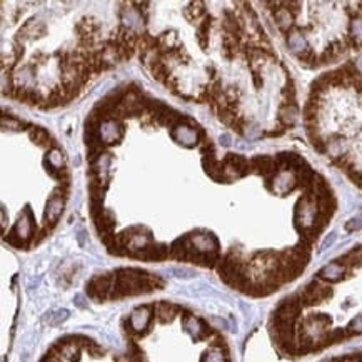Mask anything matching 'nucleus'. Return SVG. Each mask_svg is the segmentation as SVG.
<instances>
[{"label":"nucleus","mask_w":362,"mask_h":362,"mask_svg":"<svg viewBox=\"0 0 362 362\" xmlns=\"http://www.w3.org/2000/svg\"><path fill=\"white\" fill-rule=\"evenodd\" d=\"M254 82H256V87H260V85H262V80H260L259 74H254Z\"/></svg>","instance_id":"obj_28"},{"label":"nucleus","mask_w":362,"mask_h":362,"mask_svg":"<svg viewBox=\"0 0 362 362\" xmlns=\"http://www.w3.org/2000/svg\"><path fill=\"white\" fill-rule=\"evenodd\" d=\"M29 137H30L34 142H37L39 145H42V147H54L52 139H50V135L47 134V130L40 129V127H30Z\"/></svg>","instance_id":"obj_12"},{"label":"nucleus","mask_w":362,"mask_h":362,"mask_svg":"<svg viewBox=\"0 0 362 362\" xmlns=\"http://www.w3.org/2000/svg\"><path fill=\"white\" fill-rule=\"evenodd\" d=\"M339 262L342 265H349V267H357V265H362V245L355 247L351 252H347L346 256H342L339 259Z\"/></svg>","instance_id":"obj_13"},{"label":"nucleus","mask_w":362,"mask_h":362,"mask_svg":"<svg viewBox=\"0 0 362 362\" xmlns=\"http://www.w3.org/2000/svg\"><path fill=\"white\" fill-rule=\"evenodd\" d=\"M251 172L264 175L267 180H272V177L279 174L276 159L270 155H257L251 159Z\"/></svg>","instance_id":"obj_4"},{"label":"nucleus","mask_w":362,"mask_h":362,"mask_svg":"<svg viewBox=\"0 0 362 362\" xmlns=\"http://www.w3.org/2000/svg\"><path fill=\"white\" fill-rule=\"evenodd\" d=\"M297 57H299V60H301V62H304V63H309V62H317V60H319V59H317V57H315L314 50L310 49V47H307L306 50H304V52H301V54L297 55Z\"/></svg>","instance_id":"obj_21"},{"label":"nucleus","mask_w":362,"mask_h":362,"mask_svg":"<svg viewBox=\"0 0 362 362\" xmlns=\"http://www.w3.org/2000/svg\"><path fill=\"white\" fill-rule=\"evenodd\" d=\"M296 296H297V299H299V302L302 304V307L304 306H315V304L329 299V297L332 296V289L329 287L327 284H324L322 281L317 279V281H312L304 289H301Z\"/></svg>","instance_id":"obj_1"},{"label":"nucleus","mask_w":362,"mask_h":362,"mask_svg":"<svg viewBox=\"0 0 362 362\" xmlns=\"http://www.w3.org/2000/svg\"><path fill=\"white\" fill-rule=\"evenodd\" d=\"M152 319V309L144 306V307H137L134 312L129 317V331L134 334H144L147 331L149 324Z\"/></svg>","instance_id":"obj_5"},{"label":"nucleus","mask_w":362,"mask_h":362,"mask_svg":"<svg viewBox=\"0 0 362 362\" xmlns=\"http://www.w3.org/2000/svg\"><path fill=\"white\" fill-rule=\"evenodd\" d=\"M114 282H116V276H97L94 277L90 282L87 284V294L95 301H105L110 299L112 289H114Z\"/></svg>","instance_id":"obj_2"},{"label":"nucleus","mask_w":362,"mask_h":362,"mask_svg":"<svg viewBox=\"0 0 362 362\" xmlns=\"http://www.w3.org/2000/svg\"><path fill=\"white\" fill-rule=\"evenodd\" d=\"M297 120V107L296 105H282L279 109V122L282 127H292Z\"/></svg>","instance_id":"obj_11"},{"label":"nucleus","mask_w":362,"mask_h":362,"mask_svg":"<svg viewBox=\"0 0 362 362\" xmlns=\"http://www.w3.org/2000/svg\"><path fill=\"white\" fill-rule=\"evenodd\" d=\"M302 309V304L297 299V296H290V297H285V299L279 304V307L274 314V321L277 322H289V324H294L297 315H299Z\"/></svg>","instance_id":"obj_3"},{"label":"nucleus","mask_w":362,"mask_h":362,"mask_svg":"<svg viewBox=\"0 0 362 362\" xmlns=\"http://www.w3.org/2000/svg\"><path fill=\"white\" fill-rule=\"evenodd\" d=\"M75 304H77V306L82 307V309L87 307V306H85V302H84V297H82V296H77V297H75Z\"/></svg>","instance_id":"obj_27"},{"label":"nucleus","mask_w":362,"mask_h":362,"mask_svg":"<svg viewBox=\"0 0 362 362\" xmlns=\"http://www.w3.org/2000/svg\"><path fill=\"white\" fill-rule=\"evenodd\" d=\"M274 18L282 30H287L289 27H292V22H294V15L290 14L289 9H276Z\"/></svg>","instance_id":"obj_14"},{"label":"nucleus","mask_w":362,"mask_h":362,"mask_svg":"<svg viewBox=\"0 0 362 362\" xmlns=\"http://www.w3.org/2000/svg\"><path fill=\"white\" fill-rule=\"evenodd\" d=\"M177 312H179V307L174 306V304H169V302H159L154 307V314L161 322L172 321L177 315Z\"/></svg>","instance_id":"obj_10"},{"label":"nucleus","mask_w":362,"mask_h":362,"mask_svg":"<svg viewBox=\"0 0 362 362\" xmlns=\"http://www.w3.org/2000/svg\"><path fill=\"white\" fill-rule=\"evenodd\" d=\"M334 240H335V234H331V236H329V237L326 239V242L322 244V249H327L329 245L334 244Z\"/></svg>","instance_id":"obj_26"},{"label":"nucleus","mask_w":362,"mask_h":362,"mask_svg":"<svg viewBox=\"0 0 362 362\" xmlns=\"http://www.w3.org/2000/svg\"><path fill=\"white\" fill-rule=\"evenodd\" d=\"M202 362H229V360H227V355L222 352V349L212 347L211 351H207L202 355Z\"/></svg>","instance_id":"obj_18"},{"label":"nucleus","mask_w":362,"mask_h":362,"mask_svg":"<svg viewBox=\"0 0 362 362\" xmlns=\"http://www.w3.org/2000/svg\"><path fill=\"white\" fill-rule=\"evenodd\" d=\"M229 141H231V139H229V135H224V137H220V142H222V144H224V145H229V144H231V142H229Z\"/></svg>","instance_id":"obj_29"},{"label":"nucleus","mask_w":362,"mask_h":362,"mask_svg":"<svg viewBox=\"0 0 362 362\" xmlns=\"http://www.w3.org/2000/svg\"><path fill=\"white\" fill-rule=\"evenodd\" d=\"M174 274H177V277H184V279H189L194 276L192 270H187V269H174Z\"/></svg>","instance_id":"obj_24"},{"label":"nucleus","mask_w":362,"mask_h":362,"mask_svg":"<svg viewBox=\"0 0 362 362\" xmlns=\"http://www.w3.org/2000/svg\"><path fill=\"white\" fill-rule=\"evenodd\" d=\"M10 127V129H14V130H18L22 127L20 124V120H17V119H12V117H7V116H4L2 117V127L5 129V127Z\"/></svg>","instance_id":"obj_22"},{"label":"nucleus","mask_w":362,"mask_h":362,"mask_svg":"<svg viewBox=\"0 0 362 362\" xmlns=\"http://www.w3.org/2000/svg\"><path fill=\"white\" fill-rule=\"evenodd\" d=\"M359 229H362V215H357V217H354L351 219L346 224V231L349 232H352V231H359Z\"/></svg>","instance_id":"obj_23"},{"label":"nucleus","mask_w":362,"mask_h":362,"mask_svg":"<svg viewBox=\"0 0 362 362\" xmlns=\"http://www.w3.org/2000/svg\"><path fill=\"white\" fill-rule=\"evenodd\" d=\"M182 326H184V329H186V332H189L197 341L204 339L211 334V331L206 327V324L202 322L199 317H194V315H187L186 319H184Z\"/></svg>","instance_id":"obj_7"},{"label":"nucleus","mask_w":362,"mask_h":362,"mask_svg":"<svg viewBox=\"0 0 362 362\" xmlns=\"http://www.w3.org/2000/svg\"><path fill=\"white\" fill-rule=\"evenodd\" d=\"M209 29H211V17H206L204 20L199 24V30H197V40H199L200 47L206 49L207 47V34Z\"/></svg>","instance_id":"obj_16"},{"label":"nucleus","mask_w":362,"mask_h":362,"mask_svg":"<svg viewBox=\"0 0 362 362\" xmlns=\"http://www.w3.org/2000/svg\"><path fill=\"white\" fill-rule=\"evenodd\" d=\"M224 164L229 167H234L236 170H239L240 174L247 175L251 174V161H247L244 155H239V154H227L224 159Z\"/></svg>","instance_id":"obj_9"},{"label":"nucleus","mask_w":362,"mask_h":362,"mask_svg":"<svg viewBox=\"0 0 362 362\" xmlns=\"http://www.w3.org/2000/svg\"><path fill=\"white\" fill-rule=\"evenodd\" d=\"M346 331L349 332V335L351 334H362V315L355 317V319L349 324V327L346 329Z\"/></svg>","instance_id":"obj_20"},{"label":"nucleus","mask_w":362,"mask_h":362,"mask_svg":"<svg viewBox=\"0 0 362 362\" xmlns=\"http://www.w3.org/2000/svg\"><path fill=\"white\" fill-rule=\"evenodd\" d=\"M169 256H170V249L166 244H154V242L149 247H145V249L132 254V257L142 259V260H164Z\"/></svg>","instance_id":"obj_6"},{"label":"nucleus","mask_w":362,"mask_h":362,"mask_svg":"<svg viewBox=\"0 0 362 362\" xmlns=\"http://www.w3.org/2000/svg\"><path fill=\"white\" fill-rule=\"evenodd\" d=\"M322 362H339V360H332V359H331V360H322Z\"/></svg>","instance_id":"obj_30"},{"label":"nucleus","mask_w":362,"mask_h":362,"mask_svg":"<svg viewBox=\"0 0 362 362\" xmlns=\"http://www.w3.org/2000/svg\"><path fill=\"white\" fill-rule=\"evenodd\" d=\"M42 362H62V360H60V355H52V354H47V355H46V359H43Z\"/></svg>","instance_id":"obj_25"},{"label":"nucleus","mask_w":362,"mask_h":362,"mask_svg":"<svg viewBox=\"0 0 362 362\" xmlns=\"http://www.w3.org/2000/svg\"><path fill=\"white\" fill-rule=\"evenodd\" d=\"M319 279L321 281H326V282H339L342 277L346 276V265H342L339 260L335 262L327 264L326 267L319 270Z\"/></svg>","instance_id":"obj_8"},{"label":"nucleus","mask_w":362,"mask_h":362,"mask_svg":"<svg viewBox=\"0 0 362 362\" xmlns=\"http://www.w3.org/2000/svg\"><path fill=\"white\" fill-rule=\"evenodd\" d=\"M184 15H186L187 20L190 22H197L202 15H206V9L202 2H194L190 4L187 9H184Z\"/></svg>","instance_id":"obj_15"},{"label":"nucleus","mask_w":362,"mask_h":362,"mask_svg":"<svg viewBox=\"0 0 362 362\" xmlns=\"http://www.w3.org/2000/svg\"><path fill=\"white\" fill-rule=\"evenodd\" d=\"M50 319H49V322L52 324V326H59L60 322H63L69 317V310H65V309H62V310H57L55 312V315H49Z\"/></svg>","instance_id":"obj_19"},{"label":"nucleus","mask_w":362,"mask_h":362,"mask_svg":"<svg viewBox=\"0 0 362 362\" xmlns=\"http://www.w3.org/2000/svg\"><path fill=\"white\" fill-rule=\"evenodd\" d=\"M289 47L292 49V50H294V52L297 54V55H299L301 52H304V50H306L307 49V46H306V40H304V37L301 35V34H296V32H294V34H290L289 35Z\"/></svg>","instance_id":"obj_17"}]
</instances>
